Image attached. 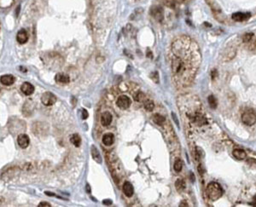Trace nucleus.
Instances as JSON below:
<instances>
[{"label": "nucleus", "instance_id": "nucleus-4", "mask_svg": "<svg viewBox=\"0 0 256 207\" xmlns=\"http://www.w3.org/2000/svg\"><path fill=\"white\" fill-rule=\"evenodd\" d=\"M131 104H132L131 98L129 96H127V95H120L117 98V101H116L117 107H119L120 109H122V110H127L131 106Z\"/></svg>", "mask_w": 256, "mask_h": 207}, {"label": "nucleus", "instance_id": "nucleus-15", "mask_svg": "<svg viewBox=\"0 0 256 207\" xmlns=\"http://www.w3.org/2000/svg\"><path fill=\"white\" fill-rule=\"evenodd\" d=\"M90 151H91L92 159L96 161V163L102 164V158H101V155H100V153H99V151L96 148V147L95 145H92V146H91Z\"/></svg>", "mask_w": 256, "mask_h": 207}, {"label": "nucleus", "instance_id": "nucleus-17", "mask_svg": "<svg viewBox=\"0 0 256 207\" xmlns=\"http://www.w3.org/2000/svg\"><path fill=\"white\" fill-rule=\"evenodd\" d=\"M153 121L157 126H162L166 122V119L159 113H154L153 115Z\"/></svg>", "mask_w": 256, "mask_h": 207}, {"label": "nucleus", "instance_id": "nucleus-31", "mask_svg": "<svg viewBox=\"0 0 256 207\" xmlns=\"http://www.w3.org/2000/svg\"><path fill=\"white\" fill-rule=\"evenodd\" d=\"M85 189H86L87 193H90V188L89 184H86V186H85Z\"/></svg>", "mask_w": 256, "mask_h": 207}, {"label": "nucleus", "instance_id": "nucleus-33", "mask_svg": "<svg viewBox=\"0 0 256 207\" xmlns=\"http://www.w3.org/2000/svg\"><path fill=\"white\" fill-rule=\"evenodd\" d=\"M45 195H49V196H55V194H53V193H49V192H45Z\"/></svg>", "mask_w": 256, "mask_h": 207}, {"label": "nucleus", "instance_id": "nucleus-18", "mask_svg": "<svg viewBox=\"0 0 256 207\" xmlns=\"http://www.w3.org/2000/svg\"><path fill=\"white\" fill-rule=\"evenodd\" d=\"M233 156L237 159H243L247 157V153L243 149H234L233 150Z\"/></svg>", "mask_w": 256, "mask_h": 207}, {"label": "nucleus", "instance_id": "nucleus-26", "mask_svg": "<svg viewBox=\"0 0 256 207\" xmlns=\"http://www.w3.org/2000/svg\"><path fill=\"white\" fill-rule=\"evenodd\" d=\"M38 207H51V205L50 204V203H48V202H40L39 204H38Z\"/></svg>", "mask_w": 256, "mask_h": 207}, {"label": "nucleus", "instance_id": "nucleus-2", "mask_svg": "<svg viewBox=\"0 0 256 207\" xmlns=\"http://www.w3.org/2000/svg\"><path fill=\"white\" fill-rule=\"evenodd\" d=\"M207 195L212 200H216L223 195V189L219 184L216 182H211L207 188Z\"/></svg>", "mask_w": 256, "mask_h": 207}, {"label": "nucleus", "instance_id": "nucleus-8", "mask_svg": "<svg viewBox=\"0 0 256 207\" xmlns=\"http://www.w3.org/2000/svg\"><path fill=\"white\" fill-rule=\"evenodd\" d=\"M21 90L22 93L26 95H31L34 92V86L28 82H25L21 84Z\"/></svg>", "mask_w": 256, "mask_h": 207}, {"label": "nucleus", "instance_id": "nucleus-12", "mask_svg": "<svg viewBox=\"0 0 256 207\" xmlns=\"http://www.w3.org/2000/svg\"><path fill=\"white\" fill-rule=\"evenodd\" d=\"M0 80H1L2 84L8 86V85H11V84H13L15 83V78L13 75H11V74H5V75L1 76Z\"/></svg>", "mask_w": 256, "mask_h": 207}, {"label": "nucleus", "instance_id": "nucleus-21", "mask_svg": "<svg viewBox=\"0 0 256 207\" xmlns=\"http://www.w3.org/2000/svg\"><path fill=\"white\" fill-rule=\"evenodd\" d=\"M143 107L145 108V110L147 111H152L154 107V103L153 101L149 100V99H147L143 101Z\"/></svg>", "mask_w": 256, "mask_h": 207}, {"label": "nucleus", "instance_id": "nucleus-27", "mask_svg": "<svg viewBox=\"0 0 256 207\" xmlns=\"http://www.w3.org/2000/svg\"><path fill=\"white\" fill-rule=\"evenodd\" d=\"M89 114H88V112L85 110V109H82V119H86L88 118Z\"/></svg>", "mask_w": 256, "mask_h": 207}, {"label": "nucleus", "instance_id": "nucleus-9", "mask_svg": "<svg viewBox=\"0 0 256 207\" xmlns=\"http://www.w3.org/2000/svg\"><path fill=\"white\" fill-rule=\"evenodd\" d=\"M122 189H123V192H124L125 195H126L127 197H128V198H131V197L133 195V194H134V188H133V186L132 185L131 182H124Z\"/></svg>", "mask_w": 256, "mask_h": 207}, {"label": "nucleus", "instance_id": "nucleus-20", "mask_svg": "<svg viewBox=\"0 0 256 207\" xmlns=\"http://www.w3.org/2000/svg\"><path fill=\"white\" fill-rule=\"evenodd\" d=\"M70 142L74 146L79 147L80 142H81V138H80L79 134H74V135H72V137H70Z\"/></svg>", "mask_w": 256, "mask_h": 207}, {"label": "nucleus", "instance_id": "nucleus-10", "mask_svg": "<svg viewBox=\"0 0 256 207\" xmlns=\"http://www.w3.org/2000/svg\"><path fill=\"white\" fill-rule=\"evenodd\" d=\"M16 40H17V42L21 44L26 43L27 40H28V34H27L26 31L24 30V29H21V30L17 32Z\"/></svg>", "mask_w": 256, "mask_h": 207}, {"label": "nucleus", "instance_id": "nucleus-1", "mask_svg": "<svg viewBox=\"0 0 256 207\" xmlns=\"http://www.w3.org/2000/svg\"><path fill=\"white\" fill-rule=\"evenodd\" d=\"M170 61L175 86L185 88L191 85L201 63L198 45L189 36L177 37L171 44Z\"/></svg>", "mask_w": 256, "mask_h": 207}, {"label": "nucleus", "instance_id": "nucleus-14", "mask_svg": "<svg viewBox=\"0 0 256 207\" xmlns=\"http://www.w3.org/2000/svg\"><path fill=\"white\" fill-rule=\"evenodd\" d=\"M114 141H115V137H114V135L112 133H106L102 136V143L106 146H111L114 143Z\"/></svg>", "mask_w": 256, "mask_h": 207}, {"label": "nucleus", "instance_id": "nucleus-3", "mask_svg": "<svg viewBox=\"0 0 256 207\" xmlns=\"http://www.w3.org/2000/svg\"><path fill=\"white\" fill-rule=\"evenodd\" d=\"M242 121L247 126H253L256 123V113L250 109L247 110L242 115Z\"/></svg>", "mask_w": 256, "mask_h": 207}, {"label": "nucleus", "instance_id": "nucleus-23", "mask_svg": "<svg viewBox=\"0 0 256 207\" xmlns=\"http://www.w3.org/2000/svg\"><path fill=\"white\" fill-rule=\"evenodd\" d=\"M134 99L136 101L140 102V101H145V95L141 91H138L134 94Z\"/></svg>", "mask_w": 256, "mask_h": 207}, {"label": "nucleus", "instance_id": "nucleus-29", "mask_svg": "<svg viewBox=\"0 0 256 207\" xmlns=\"http://www.w3.org/2000/svg\"><path fill=\"white\" fill-rule=\"evenodd\" d=\"M247 162H248V164H256V160L255 159H248V160H247Z\"/></svg>", "mask_w": 256, "mask_h": 207}, {"label": "nucleus", "instance_id": "nucleus-25", "mask_svg": "<svg viewBox=\"0 0 256 207\" xmlns=\"http://www.w3.org/2000/svg\"><path fill=\"white\" fill-rule=\"evenodd\" d=\"M253 33H246L244 36H243V41L245 42V43H248V42H250L251 41V39H252V38H253Z\"/></svg>", "mask_w": 256, "mask_h": 207}, {"label": "nucleus", "instance_id": "nucleus-30", "mask_svg": "<svg viewBox=\"0 0 256 207\" xmlns=\"http://www.w3.org/2000/svg\"><path fill=\"white\" fill-rule=\"evenodd\" d=\"M179 206H188V203H186L185 201H182Z\"/></svg>", "mask_w": 256, "mask_h": 207}, {"label": "nucleus", "instance_id": "nucleus-16", "mask_svg": "<svg viewBox=\"0 0 256 207\" xmlns=\"http://www.w3.org/2000/svg\"><path fill=\"white\" fill-rule=\"evenodd\" d=\"M55 80L57 83H59V84H68L70 82V79L69 77L67 75V74H64V73H57L56 77H55Z\"/></svg>", "mask_w": 256, "mask_h": 207}, {"label": "nucleus", "instance_id": "nucleus-34", "mask_svg": "<svg viewBox=\"0 0 256 207\" xmlns=\"http://www.w3.org/2000/svg\"><path fill=\"white\" fill-rule=\"evenodd\" d=\"M207 2H210V1H211V0H207Z\"/></svg>", "mask_w": 256, "mask_h": 207}, {"label": "nucleus", "instance_id": "nucleus-5", "mask_svg": "<svg viewBox=\"0 0 256 207\" xmlns=\"http://www.w3.org/2000/svg\"><path fill=\"white\" fill-rule=\"evenodd\" d=\"M41 101L42 103L46 106V107H50V106H52L54 103H56L57 101V96L53 93L51 92H45L44 94L42 95L41 96Z\"/></svg>", "mask_w": 256, "mask_h": 207}, {"label": "nucleus", "instance_id": "nucleus-19", "mask_svg": "<svg viewBox=\"0 0 256 207\" xmlns=\"http://www.w3.org/2000/svg\"><path fill=\"white\" fill-rule=\"evenodd\" d=\"M175 187H176V189H177L179 192H183L186 187V184H185V180H184V179H182V178H179V179H177V181L175 182Z\"/></svg>", "mask_w": 256, "mask_h": 207}, {"label": "nucleus", "instance_id": "nucleus-22", "mask_svg": "<svg viewBox=\"0 0 256 207\" xmlns=\"http://www.w3.org/2000/svg\"><path fill=\"white\" fill-rule=\"evenodd\" d=\"M183 168V161L181 159H176L175 162H174V164H173V169L176 172H180L181 170Z\"/></svg>", "mask_w": 256, "mask_h": 207}, {"label": "nucleus", "instance_id": "nucleus-32", "mask_svg": "<svg viewBox=\"0 0 256 207\" xmlns=\"http://www.w3.org/2000/svg\"><path fill=\"white\" fill-rule=\"evenodd\" d=\"M251 205H253V206H256V195L254 197V199H253V202H252V204H251Z\"/></svg>", "mask_w": 256, "mask_h": 207}, {"label": "nucleus", "instance_id": "nucleus-6", "mask_svg": "<svg viewBox=\"0 0 256 207\" xmlns=\"http://www.w3.org/2000/svg\"><path fill=\"white\" fill-rule=\"evenodd\" d=\"M17 142H18V145L21 148H26L29 146V143H30V139L28 137L27 135L26 134H21L18 136L17 137Z\"/></svg>", "mask_w": 256, "mask_h": 207}, {"label": "nucleus", "instance_id": "nucleus-7", "mask_svg": "<svg viewBox=\"0 0 256 207\" xmlns=\"http://www.w3.org/2000/svg\"><path fill=\"white\" fill-rule=\"evenodd\" d=\"M112 119H113V116L112 114L109 113V111H106V112H103L101 115V124H102V126H109L111 122H112Z\"/></svg>", "mask_w": 256, "mask_h": 207}, {"label": "nucleus", "instance_id": "nucleus-11", "mask_svg": "<svg viewBox=\"0 0 256 207\" xmlns=\"http://www.w3.org/2000/svg\"><path fill=\"white\" fill-rule=\"evenodd\" d=\"M250 17V14L249 13H242V12H238V13H235L232 15V20L236 21H238V22H241V21H247Z\"/></svg>", "mask_w": 256, "mask_h": 207}, {"label": "nucleus", "instance_id": "nucleus-24", "mask_svg": "<svg viewBox=\"0 0 256 207\" xmlns=\"http://www.w3.org/2000/svg\"><path fill=\"white\" fill-rule=\"evenodd\" d=\"M207 101H208L209 106L211 107V108H213V109L216 108V107H217V100H216V98L213 95H209L208 98H207Z\"/></svg>", "mask_w": 256, "mask_h": 207}, {"label": "nucleus", "instance_id": "nucleus-28", "mask_svg": "<svg viewBox=\"0 0 256 207\" xmlns=\"http://www.w3.org/2000/svg\"><path fill=\"white\" fill-rule=\"evenodd\" d=\"M102 203H103V205H106V206H111L112 205V201L110 200H104L102 201Z\"/></svg>", "mask_w": 256, "mask_h": 207}, {"label": "nucleus", "instance_id": "nucleus-13", "mask_svg": "<svg viewBox=\"0 0 256 207\" xmlns=\"http://www.w3.org/2000/svg\"><path fill=\"white\" fill-rule=\"evenodd\" d=\"M151 15L154 16V19L160 21L163 19V11L160 7H152L151 9Z\"/></svg>", "mask_w": 256, "mask_h": 207}]
</instances>
